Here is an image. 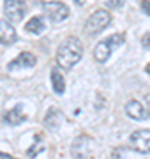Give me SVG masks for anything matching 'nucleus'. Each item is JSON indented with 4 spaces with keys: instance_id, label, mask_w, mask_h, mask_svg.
<instances>
[{
    "instance_id": "nucleus-11",
    "label": "nucleus",
    "mask_w": 150,
    "mask_h": 159,
    "mask_svg": "<svg viewBox=\"0 0 150 159\" xmlns=\"http://www.w3.org/2000/svg\"><path fill=\"white\" fill-rule=\"evenodd\" d=\"M25 30L27 32H30V34H42L44 30H46V23H44V18L42 16H34L30 18L29 21H27V25H25Z\"/></svg>"
},
{
    "instance_id": "nucleus-14",
    "label": "nucleus",
    "mask_w": 150,
    "mask_h": 159,
    "mask_svg": "<svg viewBox=\"0 0 150 159\" xmlns=\"http://www.w3.org/2000/svg\"><path fill=\"white\" fill-rule=\"evenodd\" d=\"M60 120H62V115H60V111H58V110H55V108H51L50 111H48L44 122H46V125L51 124V127H57V125L60 124Z\"/></svg>"
},
{
    "instance_id": "nucleus-19",
    "label": "nucleus",
    "mask_w": 150,
    "mask_h": 159,
    "mask_svg": "<svg viewBox=\"0 0 150 159\" xmlns=\"http://www.w3.org/2000/svg\"><path fill=\"white\" fill-rule=\"evenodd\" d=\"M145 102H147V115H150V94H147V97H145Z\"/></svg>"
},
{
    "instance_id": "nucleus-2",
    "label": "nucleus",
    "mask_w": 150,
    "mask_h": 159,
    "mask_svg": "<svg viewBox=\"0 0 150 159\" xmlns=\"http://www.w3.org/2000/svg\"><path fill=\"white\" fill-rule=\"evenodd\" d=\"M120 44H124V35H120V34L110 35V37H106V39L99 41L97 46L94 48V57H95V60L104 64L110 58L111 53H113V50Z\"/></svg>"
},
{
    "instance_id": "nucleus-3",
    "label": "nucleus",
    "mask_w": 150,
    "mask_h": 159,
    "mask_svg": "<svg viewBox=\"0 0 150 159\" xmlns=\"http://www.w3.org/2000/svg\"><path fill=\"white\" fill-rule=\"evenodd\" d=\"M110 23H111V14L106 9H99V11L92 12V16H88L87 23H85V32L88 35H95L99 32H103Z\"/></svg>"
},
{
    "instance_id": "nucleus-4",
    "label": "nucleus",
    "mask_w": 150,
    "mask_h": 159,
    "mask_svg": "<svg viewBox=\"0 0 150 159\" xmlns=\"http://www.w3.org/2000/svg\"><path fill=\"white\" fill-rule=\"evenodd\" d=\"M27 12V4L21 2V0H6L4 4V14H6L7 21L11 23H18L21 21Z\"/></svg>"
},
{
    "instance_id": "nucleus-17",
    "label": "nucleus",
    "mask_w": 150,
    "mask_h": 159,
    "mask_svg": "<svg viewBox=\"0 0 150 159\" xmlns=\"http://www.w3.org/2000/svg\"><path fill=\"white\" fill-rule=\"evenodd\" d=\"M141 9H143L145 14H148V16H150V2H147V0L141 2Z\"/></svg>"
},
{
    "instance_id": "nucleus-8",
    "label": "nucleus",
    "mask_w": 150,
    "mask_h": 159,
    "mask_svg": "<svg viewBox=\"0 0 150 159\" xmlns=\"http://www.w3.org/2000/svg\"><path fill=\"white\" fill-rule=\"evenodd\" d=\"M35 64H37V58H35L34 53H27V51H23V53H20V55H18L12 62H9L7 69H9V71L27 69V67H34Z\"/></svg>"
},
{
    "instance_id": "nucleus-6",
    "label": "nucleus",
    "mask_w": 150,
    "mask_h": 159,
    "mask_svg": "<svg viewBox=\"0 0 150 159\" xmlns=\"http://www.w3.org/2000/svg\"><path fill=\"white\" fill-rule=\"evenodd\" d=\"M129 147L134 148L136 152L150 154V131L148 129L134 131L129 138Z\"/></svg>"
},
{
    "instance_id": "nucleus-15",
    "label": "nucleus",
    "mask_w": 150,
    "mask_h": 159,
    "mask_svg": "<svg viewBox=\"0 0 150 159\" xmlns=\"http://www.w3.org/2000/svg\"><path fill=\"white\" fill-rule=\"evenodd\" d=\"M39 148L42 150V140H39V138H35V145H34V147H32V148L29 150V156H30V157H34L35 154H37V150H39Z\"/></svg>"
},
{
    "instance_id": "nucleus-21",
    "label": "nucleus",
    "mask_w": 150,
    "mask_h": 159,
    "mask_svg": "<svg viewBox=\"0 0 150 159\" xmlns=\"http://www.w3.org/2000/svg\"><path fill=\"white\" fill-rule=\"evenodd\" d=\"M145 73H147V74H150V62L147 64V67H145Z\"/></svg>"
},
{
    "instance_id": "nucleus-9",
    "label": "nucleus",
    "mask_w": 150,
    "mask_h": 159,
    "mask_svg": "<svg viewBox=\"0 0 150 159\" xmlns=\"http://www.w3.org/2000/svg\"><path fill=\"white\" fill-rule=\"evenodd\" d=\"M18 34L14 27L7 20H0V43L4 46H11L12 43H16Z\"/></svg>"
},
{
    "instance_id": "nucleus-18",
    "label": "nucleus",
    "mask_w": 150,
    "mask_h": 159,
    "mask_svg": "<svg viewBox=\"0 0 150 159\" xmlns=\"http://www.w3.org/2000/svg\"><path fill=\"white\" fill-rule=\"evenodd\" d=\"M143 44H145V48H150V34H147L143 37Z\"/></svg>"
},
{
    "instance_id": "nucleus-13",
    "label": "nucleus",
    "mask_w": 150,
    "mask_h": 159,
    "mask_svg": "<svg viewBox=\"0 0 150 159\" xmlns=\"http://www.w3.org/2000/svg\"><path fill=\"white\" fill-rule=\"evenodd\" d=\"M25 119H27V115L21 113V106H16V108L9 110V111L6 113V122L7 124H12V125L25 122Z\"/></svg>"
},
{
    "instance_id": "nucleus-16",
    "label": "nucleus",
    "mask_w": 150,
    "mask_h": 159,
    "mask_svg": "<svg viewBox=\"0 0 150 159\" xmlns=\"http://www.w3.org/2000/svg\"><path fill=\"white\" fill-rule=\"evenodd\" d=\"M106 6L108 7H122V0H110V2H106Z\"/></svg>"
},
{
    "instance_id": "nucleus-7",
    "label": "nucleus",
    "mask_w": 150,
    "mask_h": 159,
    "mask_svg": "<svg viewBox=\"0 0 150 159\" xmlns=\"http://www.w3.org/2000/svg\"><path fill=\"white\" fill-rule=\"evenodd\" d=\"M71 152L76 159H88L94 152V145H92V140L88 136H80L76 138L73 147H71Z\"/></svg>"
},
{
    "instance_id": "nucleus-12",
    "label": "nucleus",
    "mask_w": 150,
    "mask_h": 159,
    "mask_svg": "<svg viewBox=\"0 0 150 159\" xmlns=\"http://www.w3.org/2000/svg\"><path fill=\"white\" fill-rule=\"evenodd\" d=\"M51 85L55 94H64L65 92V80L58 69H51Z\"/></svg>"
},
{
    "instance_id": "nucleus-20",
    "label": "nucleus",
    "mask_w": 150,
    "mask_h": 159,
    "mask_svg": "<svg viewBox=\"0 0 150 159\" xmlns=\"http://www.w3.org/2000/svg\"><path fill=\"white\" fill-rule=\"evenodd\" d=\"M0 157H2V159H16V157H12V156H9V154H4V152H0Z\"/></svg>"
},
{
    "instance_id": "nucleus-10",
    "label": "nucleus",
    "mask_w": 150,
    "mask_h": 159,
    "mask_svg": "<svg viewBox=\"0 0 150 159\" xmlns=\"http://www.w3.org/2000/svg\"><path fill=\"white\" fill-rule=\"evenodd\" d=\"M126 113L133 120H145L147 119V110H145V106L139 101H136V99H131V101L126 104Z\"/></svg>"
},
{
    "instance_id": "nucleus-1",
    "label": "nucleus",
    "mask_w": 150,
    "mask_h": 159,
    "mask_svg": "<svg viewBox=\"0 0 150 159\" xmlns=\"http://www.w3.org/2000/svg\"><path fill=\"white\" fill-rule=\"evenodd\" d=\"M83 57V44H81L80 39L76 37H69L65 39L60 44L57 51V64L58 67L64 69V71H69L76 66V64L81 60Z\"/></svg>"
},
{
    "instance_id": "nucleus-5",
    "label": "nucleus",
    "mask_w": 150,
    "mask_h": 159,
    "mask_svg": "<svg viewBox=\"0 0 150 159\" xmlns=\"http://www.w3.org/2000/svg\"><path fill=\"white\" fill-rule=\"evenodd\" d=\"M42 11L55 23H60L69 18V7L65 4H62V2H44L42 4Z\"/></svg>"
}]
</instances>
